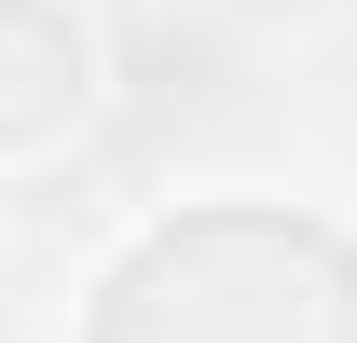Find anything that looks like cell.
Returning a JSON list of instances; mask_svg holds the SVG:
<instances>
[{"mask_svg":"<svg viewBox=\"0 0 357 343\" xmlns=\"http://www.w3.org/2000/svg\"><path fill=\"white\" fill-rule=\"evenodd\" d=\"M83 110V28L55 0H0V151H42Z\"/></svg>","mask_w":357,"mask_h":343,"instance_id":"6da1fadb","label":"cell"}]
</instances>
